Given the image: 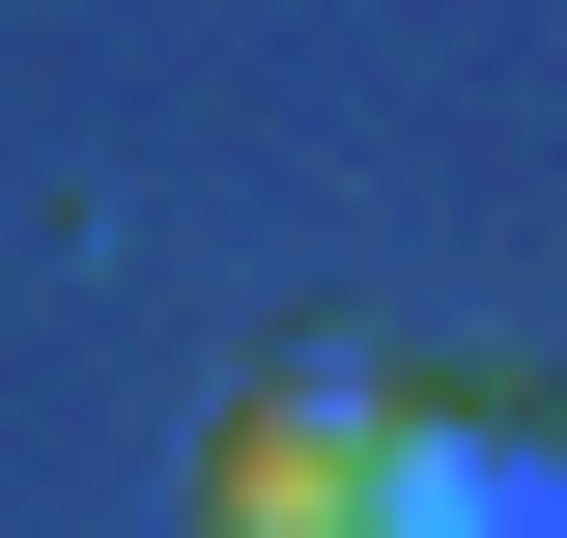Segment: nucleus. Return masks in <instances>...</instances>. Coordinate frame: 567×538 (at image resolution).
<instances>
[{
    "mask_svg": "<svg viewBox=\"0 0 567 538\" xmlns=\"http://www.w3.org/2000/svg\"><path fill=\"white\" fill-rule=\"evenodd\" d=\"M199 538H369V369H256L199 425Z\"/></svg>",
    "mask_w": 567,
    "mask_h": 538,
    "instance_id": "f257e3e1",
    "label": "nucleus"
},
{
    "mask_svg": "<svg viewBox=\"0 0 567 538\" xmlns=\"http://www.w3.org/2000/svg\"><path fill=\"white\" fill-rule=\"evenodd\" d=\"M369 538H567V425H511V397H369Z\"/></svg>",
    "mask_w": 567,
    "mask_h": 538,
    "instance_id": "f03ea898",
    "label": "nucleus"
}]
</instances>
